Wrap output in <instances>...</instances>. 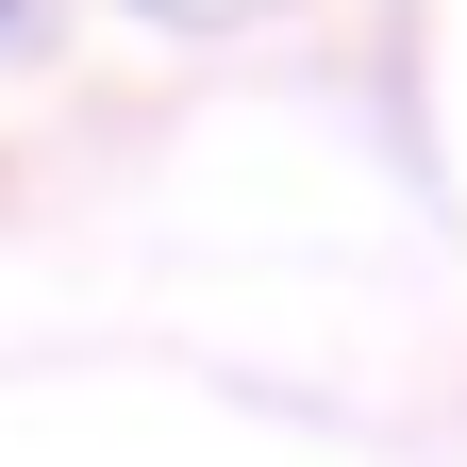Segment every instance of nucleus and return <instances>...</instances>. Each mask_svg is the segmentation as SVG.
I'll return each mask as SVG.
<instances>
[{"label": "nucleus", "mask_w": 467, "mask_h": 467, "mask_svg": "<svg viewBox=\"0 0 467 467\" xmlns=\"http://www.w3.org/2000/svg\"><path fill=\"white\" fill-rule=\"evenodd\" d=\"M17 34H34V0H0V50H17Z\"/></svg>", "instance_id": "f03ea898"}, {"label": "nucleus", "mask_w": 467, "mask_h": 467, "mask_svg": "<svg viewBox=\"0 0 467 467\" xmlns=\"http://www.w3.org/2000/svg\"><path fill=\"white\" fill-rule=\"evenodd\" d=\"M134 17H184V34H217V17H267V0H134Z\"/></svg>", "instance_id": "f257e3e1"}]
</instances>
